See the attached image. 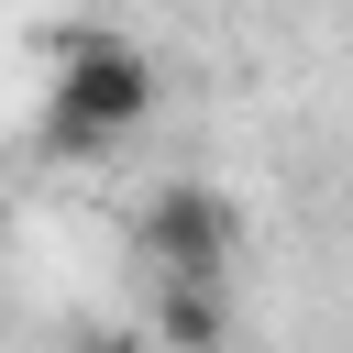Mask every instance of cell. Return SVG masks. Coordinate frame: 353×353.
Returning a JSON list of instances; mask_svg holds the SVG:
<instances>
[{"instance_id":"obj_2","label":"cell","mask_w":353,"mask_h":353,"mask_svg":"<svg viewBox=\"0 0 353 353\" xmlns=\"http://www.w3.org/2000/svg\"><path fill=\"white\" fill-rule=\"evenodd\" d=\"M232 254H243V210L210 176H165L143 199V265H154V287H221Z\"/></svg>"},{"instance_id":"obj_3","label":"cell","mask_w":353,"mask_h":353,"mask_svg":"<svg viewBox=\"0 0 353 353\" xmlns=\"http://www.w3.org/2000/svg\"><path fill=\"white\" fill-rule=\"evenodd\" d=\"M154 320H165L176 353H210L221 342V287H154Z\"/></svg>"},{"instance_id":"obj_1","label":"cell","mask_w":353,"mask_h":353,"mask_svg":"<svg viewBox=\"0 0 353 353\" xmlns=\"http://www.w3.org/2000/svg\"><path fill=\"white\" fill-rule=\"evenodd\" d=\"M154 99H165V77L132 33H66V55L44 77V143L55 154H110L154 121Z\"/></svg>"}]
</instances>
